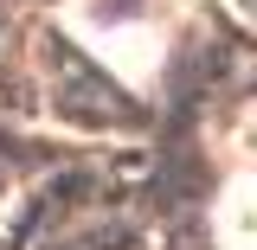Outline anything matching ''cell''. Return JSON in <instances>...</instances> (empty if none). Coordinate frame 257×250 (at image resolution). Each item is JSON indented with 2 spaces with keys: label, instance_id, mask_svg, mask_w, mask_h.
Masks as SVG:
<instances>
[{
  "label": "cell",
  "instance_id": "6da1fadb",
  "mask_svg": "<svg viewBox=\"0 0 257 250\" xmlns=\"http://www.w3.org/2000/svg\"><path fill=\"white\" fill-rule=\"evenodd\" d=\"M219 244L225 250H257V167L225 180V192H219Z\"/></svg>",
  "mask_w": 257,
  "mask_h": 250
}]
</instances>
